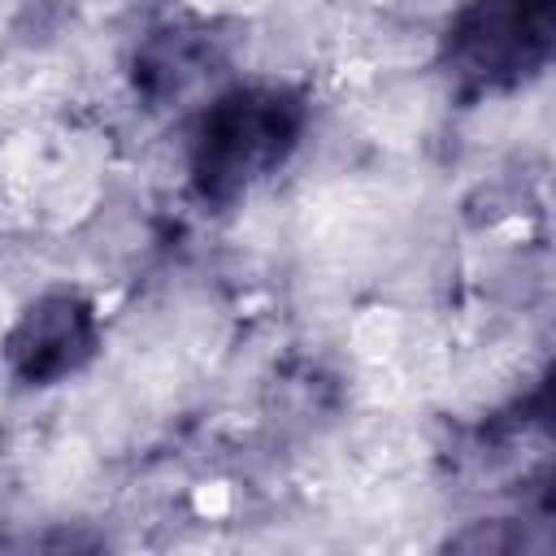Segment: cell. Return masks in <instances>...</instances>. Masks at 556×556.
Here are the masks:
<instances>
[{
    "label": "cell",
    "mask_w": 556,
    "mask_h": 556,
    "mask_svg": "<svg viewBox=\"0 0 556 556\" xmlns=\"http://www.w3.org/2000/svg\"><path fill=\"white\" fill-rule=\"evenodd\" d=\"M313 96L291 78H239L217 87L182 143L187 191L204 208H235L274 182L308 139Z\"/></svg>",
    "instance_id": "1"
},
{
    "label": "cell",
    "mask_w": 556,
    "mask_h": 556,
    "mask_svg": "<svg viewBox=\"0 0 556 556\" xmlns=\"http://www.w3.org/2000/svg\"><path fill=\"white\" fill-rule=\"evenodd\" d=\"M434 70L465 104L543 83L556 74V0H460L439 26Z\"/></svg>",
    "instance_id": "2"
},
{
    "label": "cell",
    "mask_w": 556,
    "mask_h": 556,
    "mask_svg": "<svg viewBox=\"0 0 556 556\" xmlns=\"http://www.w3.org/2000/svg\"><path fill=\"white\" fill-rule=\"evenodd\" d=\"M104 352V317L96 300L78 287H43L35 291L4 339L9 378L22 391H52L83 378Z\"/></svg>",
    "instance_id": "3"
},
{
    "label": "cell",
    "mask_w": 556,
    "mask_h": 556,
    "mask_svg": "<svg viewBox=\"0 0 556 556\" xmlns=\"http://www.w3.org/2000/svg\"><path fill=\"white\" fill-rule=\"evenodd\" d=\"M226 61H230V48L217 22L178 9L169 17H156L135 39L126 74L139 100H148L152 109H169L195 96L208 78H217Z\"/></svg>",
    "instance_id": "4"
},
{
    "label": "cell",
    "mask_w": 556,
    "mask_h": 556,
    "mask_svg": "<svg viewBox=\"0 0 556 556\" xmlns=\"http://www.w3.org/2000/svg\"><path fill=\"white\" fill-rule=\"evenodd\" d=\"M508 417H513L517 430H526V434H534V439H543V443L556 447V356H552V361L530 378V387L513 400Z\"/></svg>",
    "instance_id": "5"
}]
</instances>
